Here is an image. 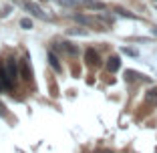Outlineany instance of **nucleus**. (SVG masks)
Wrapping results in <instances>:
<instances>
[{"instance_id": "nucleus-8", "label": "nucleus", "mask_w": 157, "mask_h": 153, "mask_svg": "<svg viewBox=\"0 0 157 153\" xmlns=\"http://www.w3.org/2000/svg\"><path fill=\"white\" fill-rule=\"evenodd\" d=\"M20 77H22V81H30L33 79V71H30L28 63H22V65H20Z\"/></svg>"}, {"instance_id": "nucleus-11", "label": "nucleus", "mask_w": 157, "mask_h": 153, "mask_svg": "<svg viewBox=\"0 0 157 153\" xmlns=\"http://www.w3.org/2000/svg\"><path fill=\"white\" fill-rule=\"evenodd\" d=\"M117 12L121 14V16H127V18H137L133 12H129V10H123V8H117Z\"/></svg>"}, {"instance_id": "nucleus-9", "label": "nucleus", "mask_w": 157, "mask_h": 153, "mask_svg": "<svg viewBox=\"0 0 157 153\" xmlns=\"http://www.w3.org/2000/svg\"><path fill=\"white\" fill-rule=\"evenodd\" d=\"M60 48H65L69 55H78V48L75 47L73 42H63V44H60Z\"/></svg>"}, {"instance_id": "nucleus-14", "label": "nucleus", "mask_w": 157, "mask_h": 153, "mask_svg": "<svg viewBox=\"0 0 157 153\" xmlns=\"http://www.w3.org/2000/svg\"><path fill=\"white\" fill-rule=\"evenodd\" d=\"M0 115H6V109H4V105L0 103Z\"/></svg>"}, {"instance_id": "nucleus-7", "label": "nucleus", "mask_w": 157, "mask_h": 153, "mask_svg": "<svg viewBox=\"0 0 157 153\" xmlns=\"http://www.w3.org/2000/svg\"><path fill=\"white\" fill-rule=\"evenodd\" d=\"M83 6L89 10H105L107 6L103 4V2H99V0H83Z\"/></svg>"}, {"instance_id": "nucleus-10", "label": "nucleus", "mask_w": 157, "mask_h": 153, "mask_svg": "<svg viewBox=\"0 0 157 153\" xmlns=\"http://www.w3.org/2000/svg\"><path fill=\"white\" fill-rule=\"evenodd\" d=\"M20 26H22L24 28V30H33V20H30V18H22V20H20Z\"/></svg>"}, {"instance_id": "nucleus-12", "label": "nucleus", "mask_w": 157, "mask_h": 153, "mask_svg": "<svg viewBox=\"0 0 157 153\" xmlns=\"http://www.w3.org/2000/svg\"><path fill=\"white\" fill-rule=\"evenodd\" d=\"M123 52H125V55H129V56H139V52L135 51V48H131V47H123Z\"/></svg>"}, {"instance_id": "nucleus-2", "label": "nucleus", "mask_w": 157, "mask_h": 153, "mask_svg": "<svg viewBox=\"0 0 157 153\" xmlns=\"http://www.w3.org/2000/svg\"><path fill=\"white\" fill-rule=\"evenodd\" d=\"M4 75H6V79L10 81V85H16L20 73H18V67H16L14 59H8V60H6V65H4Z\"/></svg>"}, {"instance_id": "nucleus-6", "label": "nucleus", "mask_w": 157, "mask_h": 153, "mask_svg": "<svg viewBox=\"0 0 157 153\" xmlns=\"http://www.w3.org/2000/svg\"><path fill=\"white\" fill-rule=\"evenodd\" d=\"M119 67H121V60H119V56H117V55H113V56L107 59V71H109V73L119 71Z\"/></svg>"}, {"instance_id": "nucleus-4", "label": "nucleus", "mask_w": 157, "mask_h": 153, "mask_svg": "<svg viewBox=\"0 0 157 153\" xmlns=\"http://www.w3.org/2000/svg\"><path fill=\"white\" fill-rule=\"evenodd\" d=\"M145 105L147 107H157V87H151L145 93Z\"/></svg>"}, {"instance_id": "nucleus-13", "label": "nucleus", "mask_w": 157, "mask_h": 153, "mask_svg": "<svg viewBox=\"0 0 157 153\" xmlns=\"http://www.w3.org/2000/svg\"><path fill=\"white\" fill-rule=\"evenodd\" d=\"M60 6H77V2L75 0H56Z\"/></svg>"}, {"instance_id": "nucleus-5", "label": "nucleus", "mask_w": 157, "mask_h": 153, "mask_svg": "<svg viewBox=\"0 0 157 153\" xmlns=\"http://www.w3.org/2000/svg\"><path fill=\"white\" fill-rule=\"evenodd\" d=\"M46 59H48V65L55 69V73H63V67H60V63H59V59H56V55L52 51H48L46 52Z\"/></svg>"}, {"instance_id": "nucleus-15", "label": "nucleus", "mask_w": 157, "mask_h": 153, "mask_svg": "<svg viewBox=\"0 0 157 153\" xmlns=\"http://www.w3.org/2000/svg\"><path fill=\"white\" fill-rule=\"evenodd\" d=\"M99 153H113V151H109V149H101Z\"/></svg>"}, {"instance_id": "nucleus-1", "label": "nucleus", "mask_w": 157, "mask_h": 153, "mask_svg": "<svg viewBox=\"0 0 157 153\" xmlns=\"http://www.w3.org/2000/svg\"><path fill=\"white\" fill-rule=\"evenodd\" d=\"M18 4L22 6L24 10H28L33 16H36V18H40V20H46V14L42 12V8L36 4V2H33V0H18Z\"/></svg>"}, {"instance_id": "nucleus-16", "label": "nucleus", "mask_w": 157, "mask_h": 153, "mask_svg": "<svg viewBox=\"0 0 157 153\" xmlns=\"http://www.w3.org/2000/svg\"><path fill=\"white\" fill-rule=\"evenodd\" d=\"M153 34H155V36H157V28H153Z\"/></svg>"}, {"instance_id": "nucleus-3", "label": "nucleus", "mask_w": 157, "mask_h": 153, "mask_svg": "<svg viewBox=\"0 0 157 153\" xmlns=\"http://www.w3.org/2000/svg\"><path fill=\"white\" fill-rule=\"evenodd\" d=\"M85 60H87V65H91V67H99V65H101L99 55L95 52V48H87V52H85Z\"/></svg>"}]
</instances>
